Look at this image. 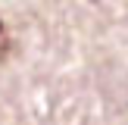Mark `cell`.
I'll return each mask as SVG.
<instances>
[{"label":"cell","instance_id":"cell-1","mask_svg":"<svg viewBox=\"0 0 128 125\" xmlns=\"http://www.w3.org/2000/svg\"><path fill=\"white\" fill-rule=\"evenodd\" d=\"M0 28H3V25H0Z\"/></svg>","mask_w":128,"mask_h":125}]
</instances>
